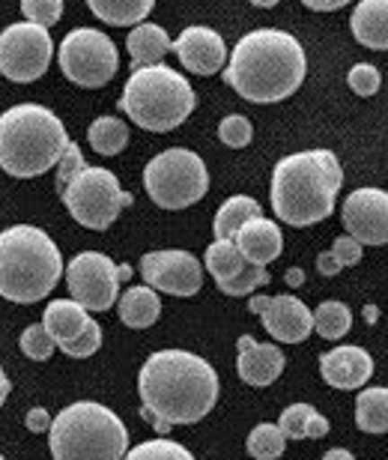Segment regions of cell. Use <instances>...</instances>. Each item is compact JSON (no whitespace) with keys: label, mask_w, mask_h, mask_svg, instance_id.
<instances>
[{"label":"cell","mask_w":388,"mask_h":460,"mask_svg":"<svg viewBox=\"0 0 388 460\" xmlns=\"http://www.w3.org/2000/svg\"><path fill=\"white\" fill-rule=\"evenodd\" d=\"M218 389L216 367L189 349H159L137 374L141 416L159 434H168L173 425L200 421L216 407Z\"/></svg>","instance_id":"obj_1"},{"label":"cell","mask_w":388,"mask_h":460,"mask_svg":"<svg viewBox=\"0 0 388 460\" xmlns=\"http://www.w3.org/2000/svg\"><path fill=\"white\" fill-rule=\"evenodd\" d=\"M304 72H308V60H304L302 42L287 31L263 27V31L245 33L236 42L225 69V81L245 102L272 105L302 87Z\"/></svg>","instance_id":"obj_2"},{"label":"cell","mask_w":388,"mask_h":460,"mask_svg":"<svg viewBox=\"0 0 388 460\" xmlns=\"http://www.w3.org/2000/svg\"><path fill=\"white\" fill-rule=\"evenodd\" d=\"M344 182L338 155L331 150H304L284 155L272 171V209L278 222L293 227L317 225L331 216Z\"/></svg>","instance_id":"obj_3"},{"label":"cell","mask_w":388,"mask_h":460,"mask_svg":"<svg viewBox=\"0 0 388 460\" xmlns=\"http://www.w3.org/2000/svg\"><path fill=\"white\" fill-rule=\"evenodd\" d=\"M69 144L66 126L51 108L22 102L0 114V168L9 177L27 180L51 171Z\"/></svg>","instance_id":"obj_4"},{"label":"cell","mask_w":388,"mask_h":460,"mask_svg":"<svg viewBox=\"0 0 388 460\" xmlns=\"http://www.w3.org/2000/svg\"><path fill=\"white\" fill-rule=\"evenodd\" d=\"M63 275V257L42 227L15 225L0 234V296L18 305L45 299Z\"/></svg>","instance_id":"obj_5"},{"label":"cell","mask_w":388,"mask_h":460,"mask_svg":"<svg viewBox=\"0 0 388 460\" xmlns=\"http://www.w3.org/2000/svg\"><path fill=\"white\" fill-rule=\"evenodd\" d=\"M48 446L54 460H123L128 430L114 410L78 401L54 416Z\"/></svg>","instance_id":"obj_6"},{"label":"cell","mask_w":388,"mask_h":460,"mask_svg":"<svg viewBox=\"0 0 388 460\" xmlns=\"http://www.w3.org/2000/svg\"><path fill=\"white\" fill-rule=\"evenodd\" d=\"M117 105L144 132H171L186 123L198 105V96L189 78L159 63V66L132 72Z\"/></svg>","instance_id":"obj_7"},{"label":"cell","mask_w":388,"mask_h":460,"mask_svg":"<svg viewBox=\"0 0 388 460\" xmlns=\"http://www.w3.org/2000/svg\"><path fill=\"white\" fill-rule=\"evenodd\" d=\"M144 189L162 209H186L207 195L209 173L194 150L171 146L144 168Z\"/></svg>","instance_id":"obj_8"},{"label":"cell","mask_w":388,"mask_h":460,"mask_svg":"<svg viewBox=\"0 0 388 460\" xmlns=\"http://www.w3.org/2000/svg\"><path fill=\"white\" fill-rule=\"evenodd\" d=\"M60 198L69 216L90 230H108L117 222L119 209L132 204V195L119 189L117 173L108 168H90V164L60 191Z\"/></svg>","instance_id":"obj_9"},{"label":"cell","mask_w":388,"mask_h":460,"mask_svg":"<svg viewBox=\"0 0 388 460\" xmlns=\"http://www.w3.org/2000/svg\"><path fill=\"white\" fill-rule=\"evenodd\" d=\"M60 69L78 87H105L117 72V45L108 33L93 27H78L63 36L57 51Z\"/></svg>","instance_id":"obj_10"},{"label":"cell","mask_w":388,"mask_h":460,"mask_svg":"<svg viewBox=\"0 0 388 460\" xmlns=\"http://www.w3.org/2000/svg\"><path fill=\"white\" fill-rule=\"evenodd\" d=\"M51 33L40 24H9L0 33V72L15 84H31V81L42 78L51 63Z\"/></svg>","instance_id":"obj_11"},{"label":"cell","mask_w":388,"mask_h":460,"mask_svg":"<svg viewBox=\"0 0 388 460\" xmlns=\"http://www.w3.org/2000/svg\"><path fill=\"white\" fill-rule=\"evenodd\" d=\"M66 284L72 299L84 311H108L119 293L117 263L108 254L81 252L66 266Z\"/></svg>","instance_id":"obj_12"},{"label":"cell","mask_w":388,"mask_h":460,"mask_svg":"<svg viewBox=\"0 0 388 460\" xmlns=\"http://www.w3.org/2000/svg\"><path fill=\"white\" fill-rule=\"evenodd\" d=\"M141 275L146 288L171 293V296H194L203 284V270L198 257L189 252H150L141 257Z\"/></svg>","instance_id":"obj_13"},{"label":"cell","mask_w":388,"mask_h":460,"mask_svg":"<svg viewBox=\"0 0 388 460\" xmlns=\"http://www.w3.org/2000/svg\"><path fill=\"white\" fill-rule=\"evenodd\" d=\"M340 222L347 234L362 245L388 243V191L356 189L340 207Z\"/></svg>","instance_id":"obj_14"},{"label":"cell","mask_w":388,"mask_h":460,"mask_svg":"<svg viewBox=\"0 0 388 460\" xmlns=\"http://www.w3.org/2000/svg\"><path fill=\"white\" fill-rule=\"evenodd\" d=\"M254 314H260L263 329L281 344H299L313 332V314L295 296H254L248 302Z\"/></svg>","instance_id":"obj_15"},{"label":"cell","mask_w":388,"mask_h":460,"mask_svg":"<svg viewBox=\"0 0 388 460\" xmlns=\"http://www.w3.org/2000/svg\"><path fill=\"white\" fill-rule=\"evenodd\" d=\"M180 63L194 75H216V72L227 63V45L218 36V31L203 24L186 27L180 40L173 42Z\"/></svg>","instance_id":"obj_16"},{"label":"cell","mask_w":388,"mask_h":460,"mask_svg":"<svg viewBox=\"0 0 388 460\" xmlns=\"http://www.w3.org/2000/svg\"><path fill=\"white\" fill-rule=\"evenodd\" d=\"M320 374L331 389H362L374 374V358L362 347L344 344L320 356Z\"/></svg>","instance_id":"obj_17"},{"label":"cell","mask_w":388,"mask_h":460,"mask_svg":"<svg viewBox=\"0 0 388 460\" xmlns=\"http://www.w3.org/2000/svg\"><path fill=\"white\" fill-rule=\"evenodd\" d=\"M239 358H236V371L248 385H272L284 371V353L275 344H257L251 335H242L236 341Z\"/></svg>","instance_id":"obj_18"},{"label":"cell","mask_w":388,"mask_h":460,"mask_svg":"<svg viewBox=\"0 0 388 460\" xmlns=\"http://www.w3.org/2000/svg\"><path fill=\"white\" fill-rule=\"evenodd\" d=\"M234 243H236L239 252H242V257L248 263L266 266V263H272L275 257L281 254L284 236H281L278 225L266 222V218L260 216V218H254V222H248L242 230H236Z\"/></svg>","instance_id":"obj_19"},{"label":"cell","mask_w":388,"mask_h":460,"mask_svg":"<svg viewBox=\"0 0 388 460\" xmlns=\"http://www.w3.org/2000/svg\"><path fill=\"white\" fill-rule=\"evenodd\" d=\"M353 36L374 51L388 49V0H362L349 18Z\"/></svg>","instance_id":"obj_20"},{"label":"cell","mask_w":388,"mask_h":460,"mask_svg":"<svg viewBox=\"0 0 388 460\" xmlns=\"http://www.w3.org/2000/svg\"><path fill=\"white\" fill-rule=\"evenodd\" d=\"M128 54H132V72L146 69V66H159L162 58L173 49L171 36L164 33V27L144 22L137 24L135 31H128Z\"/></svg>","instance_id":"obj_21"},{"label":"cell","mask_w":388,"mask_h":460,"mask_svg":"<svg viewBox=\"0 0 388 460\" xmlns=\"http://www.w3.org/2000/svg\"><path fill=\"white\" fill-rule=\"evenodd\" d=\"M93 317H87V311L78 305L75 299H54L42 314V326L48 329L54 344H69L84 332L87 323Z\"/></svg>","instance_id":"obj_22"},{"label":"cell","mask_w":388,"mask_h":460,"mask_svg":"<svg viewBox=\"0 0 388 460\" xmlns=\"http://www.w3.org/2000/svg\"><path fill=\"white\" fill-rule=\"evenodd\" d=\"M162 314V299L153 288H128L119 299V320L128 329H146L153 326Z\"/></svg>","instance_id":"obj_23"},{"label":"cell","mask_w":388,"mask_h":460,"mask_svg":"<svg viewBox=\"0 0 388 460\" xmlns=\"http://www.w3.org/2000/svg\"><path fill=\"white\" fill-rule=\"evenodd\" d=\"M260 216H263V209L254 198H248V195L227 198L225 204L218 207L216 222H212L216 239H234L236 230H242L248 222H254V218H260Z\"/></svg>","instance_id":"obj_24"},{"label":"cell","mask_w":388,"mask_h":460,"mask_svg":"<svg viewBox=\"0 0 388 460\" xmlns=\"http://www.w3.org/2000/svg\"><path fill=\"white\" fill-rule=\"evenodd\" d=\"M356 425L365 434H388V389H362L356 398Z\"/></svg>","instance_id":"obj_25"},{"label":"cell","mask_w":388,"mask_h":460,"mask_svg":"<svg viewBox=\"0 0 388 460\" xmlns=\"http://www.w3.org/2000/svg\"><path fill=\"white\" fill-rule=\"evenodd\" d=\"M90 13L99 22L123 27V24H144V18L153 13V0H90Z\"/></svg>","instance_id":"obj_26"},{"label":"cell","mask_w":388,"mask_h":460,"mask_svg":"<svg viewBox=\"0 0 388 460\" xmlns=\"http://www.w3.org/2000/svg\"><path fill=\"white\" fill-rule=\"evenodd\" d=\"M245 266H248V261L242 257V252L236 248L234 239H216V243L207 248V270L212 272L216 284L236 279Z\"/></svg>","instance_id":"obj_27"},{"label":"cell","mask_w":388,"mask_h":460,"mask_svg":"<svg viewBox=\"0 0 388 460\" xmlns=\"http://www.w3.org/2000/svg\"><path fill=\"white\" fill-rule=\"evenodd\" d=\"M87 141L101 155H117L128 144V128L117 117H99L87 128Z\"/></svg>","instance_id":"obj_28"},{"label":"cell","mask_w":388,"mask_h":460,"mask_svg":"<svg viewBox=\"0 0 388 460\" xmlns=\"http://www.w3.org/2000/svg\"><path fill=\"white\" fill-rule=\"evenodd\" d=\"M349 326H353V314H349V308L338 299L322 302V305L313 311V329H317L322 338H329V341L344 338L349 332Z\"/></svg>","instance_id":"obj_29"},{"label":"cell","mask_w":388,"mask_h":460,"mask_svg":"<svg viewBox=\"0 0 388 460\" xmlns=\"http://www.w3.org/2000/svg\"><path fill=\"white\" fill-rule=\"evenodd\" d=\"M284 446H287V437L281 434L278 425H269V421H263V425H257L251 434H248V455L254 460H278L284 455Z\"/></svg>","instance_id":"obj_30"},{"label":"cell","mask_w":388,"mask_h":460,"mask_svg":"<svg viewBox=\"0 0 388 460\" xmlns=\"http://www.w3.org/2000/svg\"><path fill=\"white\" fill-rule=\"evenodd\" d=\"M123 460H194V455L186 446L159 437V439H146V443L135 446Z\"/></svg>","instance_id":"obj_31"},{"label":"cell","mask_w":388,"mask_h":460,"mask_svg":"<svg viewBox=\"0 0 388 460\" xmlns=\"http://www.w3.org/2000/svg\"><path fill=\"white\" fill-rule=\"evenodd\" d=\"M263 284H269V270H266V266L248 263L245 270L236 275V279L221 281L218 290L227 293V296H242V293H254L257 288H263Z\"/></svg>","instance_id":"obj_32"},{"label":"cell","mask_w":388,"mask_h":460,"mask_svg":"<svg viewBox=\"0 0 388 460\" xmlns=\"http://www.w3.org/2000/svg\"><path fill=\"white\" fill-rule=\"evenodd\" d=\"M54 338L48 335V329H45L42 323H33L27 326L22 332V353L27 358H36V362H48L51 353H54Z\"/></svg>","instance_id":"obj_33"},{"label":"cell","mask_w":388,"mask_h":460,"mask_svg":"<svg viewBox=\"0 0 388 460\" xmlns=\"http://www.w3.org/2000/svg\"><path fill=\"white\" fill-rule=\"evenodd\" d=\"M251 135H254V128L248 123V117H242V114H230L221 119V126H218L221 144L234 146V150H242V146L251 144Z\"/></svg>","instance_id":"obj_34"},{"label":"cell","mask_w":388,"mask_h":460,"mask_svg":"<svg viewBox=\"0 0 388 460\" xmlns=\"http://www.w3.org/2000/svg\"><path fill=\"white\" fill-rule=\"evenodd\" d=\"M22 13L31 24H40L48 31L51 24L60 22L63 15V0H24L22 4Z\"/></svg>","instance_id":"obj_35"},{"label":"cell","mask_w":388,"mask_h":460,"mask_svg":"<svg viewBox=\"0 0 388 460\" xmlns=\"http://www.w3.org/2000/svg\"><path fill=\"white\" fill-rule=\"evenodd\" d=\"M313 407H308V403H293V407H287L281 412V434L287 439H304V428H308V419L313 416Z\"/></svg>","instance_id":"obj_36"},{"label":"cell","mask_w":388,"mask_h":460,"mask_svg":"<svg viewBox=\"0 0 388 460\" xmlns=\"http://www.w3.org/2000/svg\"><path fill=\"white\" fill-rule=\"evenodd\" d=\"M349 87H353L356 96H374L376 90H380V69L371 66V63H356L353 69H349Z\"/></svg>","instance_id":"obj_37"},{"label":"cell","mask_w":388,"mask_h":460,"mask_svg":"<svg viewBox=\"0 0 388 460\" xmlns=\"http://www.w3.org/2000/svg\"><path fill=\"white\" fill-rule=\"evenodd\" d=\"M99 344H101V329H99L96 320H90L84 332H81V335L75 338V341L60 344V349H63L66 356H72V358H87V356H93V353H96Z\"/></svg>","instance_id":"obj_38"},{"label":"cell","mask_w":388,"mask_h":460,"mask_svg":"<svg viewBox=\"0 0 388 460\" xmlns=\"http://www.w3.org/2000/svg\"><path fill=\"white\" fill-rule=\"evenodd\" d=\"M84 168L87 164H84V155H81V150H78V144H69V150L63 153V159L57 164V191L66 189Z\"/></svg>","instance_id":"obj_39"},{"label":"cell","mask_w":388,"mask_h":460,"mask_svg":"<svg viewBox=\"0 0 388 460\" xmlns=\"http://www.w3.org/2000/svg\"><path fill=\"white\" fill-rule=\"evenodd\" d=\"M331 254L338 257L340 266H356L362 261V243H356L353 236H338L335 245H331Z\"/></svg>","instance_id":"obj_40"},{"label":"cell","mask_w":388,"mask_h":460,"mask_svg":"<svg viewBox=\"0 0 388 460\" xmlns=\"http://www.w3.org/2000/svg\"><path fill=\"white\" fill-rule=\"evenodd\" d=\"M27 430H33V434H48L51 430V412L42 410V407H33L31 412H27Z\"/></svg>","instance_id":"obj_41"},{"label":"cell","mask_w":388,"mask_h":460,"mask_svg":"<svg viewBox=\"0 0 388 460\" xmlns=\"http://www.w3.org/2000/svg\"><path fill=\"white\" fill-rule=\"evenodd\" d=\"M329 434V419L320 416V412H313L308 419V428H304V439H322Z\"/></svg>","instance_id":"obj_42"},{"label":"cell","mask_w":388,"mask_h":460,"mask_svg":"<svg viewBox=\"0 0 388 460\" xmlns=\"http://www.w3.org/2000/svg\"><path fill=\"white\" fill-rule=\"evenodd\" d=\"M317 270L322 272V275H338L344 266H340V261L331 252H322L320 257H317Z\"/></svg>","instance_id":"obj_43"},{"label":"cell","mask_w":388,"mask_h":460,"mask_svg":"<svg viewBox=\"0 0 388 460\" xmlns=\"http://www.w3.org/2000/svg\"><path fill=\"white\" fill-rule=\"evenodd\" d=\"M304 6L313 9V13H335V9L347 6V0H304Z\"/></svg>","instance_id":"obj_44"},{"label":"cell","mask_w":388,"mask_h":460,"mask_svg":"<svg viewBox=\"0 0 388 460\" xmlns=\"http://www.w3.org/2000/svg\"><path fill=\"white\" fill-rule=\"evenodd\" d=\"M322 460H356L353 452H347V448H331V452L322 455Z\"/></svg>","instance_id":"obj_45"},{"label":"cell","mask_w":388,"mask_h":460,"mask_svg":"<svg viewBox=\"0 0 388 460\" xmlns=\"http://www.w3.org/2000/svg\"><path fill=\"white\" fill-rule=\"evenodd\" d=\"M284 281H287L290 288H299V284L304 281V272H302V270H287V275H284Z\"/></svg>","instance_id":"obj_46"},{"label":"cell","mask_w":388,"mask_h":460,"mask_svg":"<svg viewBox=\"0 0 388 460\" xmlns=\"http://www.w3.org/2000/svg\"><path fill=\"white\" fill-rule=\"evenodd\" d=\"M6 394H9V380H6V374H4V367H0V407H4V401H6Z\"/></svg>","instance_id":"obj_47"},{"label":"cell","mask_w":388,"mask_h":460,"mask_svg":"<svg viewBox=\"0 0 388 460\" xmlns=\"http://www.w3.org/2000/svg\"><path fill=\"white\" fill-rule=\"evenodd\" d=\"M128 275H132V266H126V263H123V266H117V279H119V281H128Z\"/></svg>","instance_id":"obj_48"},{"label":"cell","mask_w":388,"mask_h":460,"mask_svg":"<svg viewBox=\"0 0 388 460\" xmlns=\"http://www.w3.org/2000/svg\"><path fill=\"white\" fill-rule=\"evenodd\" d=\"M365 314H367V323H376V308H374V305H367V308H365Z\"/></svg>","instance_id":"obj_49"},{"label":"cell","mask_w":388,"mask_h":460,"mask_svg":"<svg viewBox=\"0 0 388 460\" xmlns=\"http://www.w3.org/2000/svg\"><path fill=\"white\" fill-rule=\"evenodd\" d=\"M0 460H6V457H4V455H0Z\"/></svg>","instance_id":"obj_50"}]
</instances>
